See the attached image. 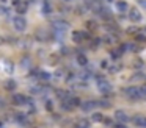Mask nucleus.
<instances>
[{
  "label": "nucleus",
  "mask_w": 146,
  "mask_h": 128,
  "mask_svg": "<svg viewBox=\"0 0 146 128\" xmlns=\"http://www.w3.org/2000/svg\"><path fill=\"white\" fill-rule=\"evenodd\" d=\"M133 123L140 128H146V116H135L133 117Z\"/></svg>",
  "instance_id": "nucleus-11"
},
{
  "label": "nucleus",
  "mask_w": 146,
  "mask_h": 128,
  "mask_svg": "<svg viewBox=\"0 0 146 128\" xmlns=\"http://www.w3.org/2000/svg\"><path fill=\"white\" fill-rule=\"evenodd\" d=\"M80 108H82V111H85V112L94 111V109L98 108V102H94V100H86V102L80 103Z\"/></svg>",
  "instance_id": "nucleus-5"
},
{
  "label": "nucleus",
  "mask_w": 146,
  "mask_h": 128,
  "mask_svg": "<svg viewBox=\"0 0 146 128\" xmlns=\"http://www.w3.org/2000/svg\"><path fill=\"white\" fill-rule=\"evenodd\" d=\"M5 70H7L8 74H10V72L13 70V64H11V62H8V61H7V62H5Z\"/></svg>",
  "instance_id": "nucleus-30"
},
{
  "label": "nucleus",
  "mask_w": 146,
  "mask_h": 128,
  "mask_svg": "<svg viewBox=\"0 0 146 128\" xmlns=\"http://www.w3.org/2000/svg\"><path fill=\"white\" fill-rule=\"evenodd\" d=\"M91 120H93V122H102V120H104V116H102L101 112H93Z\"/></svg>",
  "instance_id": "nucleus-21"
},
{
  "label": "nucleus",
  "mask_w": 146,
  "mask_h": 128,
  "mask_svg": "<svg viewBox=\"0 0 146 128\" xmlns=\"http://www.w3.org/2000/svg\"><path fill=\"white\" fill-rule=\"evenodd\" d=\"M55 95H57L60 100H66L68 97H69V94H68L66 91H63V89H57L55 91Z\"/></svg>",
  "instance_id": "nucleus-18"
},
{
  "label": "nucleus",
  "mask_w": 146,
  "mask_h": 128,
  "mask_svg": "<svg viewBox=\"0 0 146 128\" xmlns=\"http://www.w3.org/2000/svg\"><path fill=\"white\" fill-rule=\"evenodd\" d=\"M91 77H93V72L91 70H82V72H79V74H77V80L83 81V83H85L86 80H90Z\"/></svg>",
  "instance_id": "nucleus-10"
},
{
  "label": "nucleus",
  "mask_w": 146,
  "mask_h": 128,
  "mask_svg": "<svg viewBox=\"0 0 146 128\" xmlns=\"http://www.w3.org/2000/svg\"><path fill=\"white\" fill-rule=\"evenodd\" d=\"M11 2H13V5H14V6H16V5H17V3H19V2H21V0H11Z\"/></svg>",
  "instance_id": "nucleus-40"
},
{
  "label": "nucleus",
  "mask_w": 146,
  "mask_h": 128,
  "mask_svg": "<svg viewBox=\"0 0 146 128\" xmlns=\"http://www.w3.org/2000/svg\"><path fill=\"white\" fill-rule=\"evenodd\" d=\"M124 94L129 97L130 100H140L143 98V94H141V89L138 86H129L124 89Z\"/></svg>",
  "instance_id": "nucleus-1"
},
{
  "label": "nucleus",
  "mask_w": 146,
  "mask_h": 128,
  "mask_svg": "<svg viewBox=\"0 0 146 128\" xmlns=\"http://www.w3.org/2000/svg\"><path fill=\"white\" fill-rule=\"evenodd\" d=\"M17 44H19V45L21 47H22V49H25V47H30V41L29 39H22V41H19V42H17Z\"/></svg>",
  "instance_id": "nucleus-28"
},
{
  "label": "nucleus",
  "mask_w": 146,
  "mask_h": 128,
  "mask_svg": "<svg viewBox=\"0 0 146 128\" xmlns=\"http://www.w3.org/2000/svg\"><path fill=\"white\" fill-rule=\"evenodd\" d=\"M72 108H74V106L69 103V100H68V98L66 100H61V109H63V111H71Z\"/></svg>",
  "instance_id": "nucleus-19"
},
{
  "label": "nucleus",
  "mask_w": 146,
  "mask_h": 128,
  "mask_svg": "<svg viewBox=\"0 0 146 128\" xmlns=\"http://www.w3.org/2000/svg\"><path fill=\"white\" fill-rule=\"evenodd\" d=\"M107 2H113V0H107Z\"/></svg>",
  "instance_id": "nucleus-45"
},
{
  "label": "nucleus",
  "mask_w": 146,
  "mask_h": 128,
  "mask_svg": "<svg viewBox=\"0 0 146 128\" xmlns=\"http://www.w3.org/2000/svg\"><path fill=\"white\" fill-rule=\"evenodd\" d=\"M129 19L132 22H135V24H138V22L143 19V16H141V12H140L137 8H133V9H130V11H129Z\"/></svg>",
  "instance_id": "nucleus-6"
},
{
  "label": "nucleus",
  "mask_w": 146,
  "mask_h": 128,
  "mask_svg": "<svg viewBox=\"0 0 146 128\" xmlns=\"http://www.w3.org/2000/svg\"><path fill=\"white\" fill-rule=\"evenodd\" d=\"M25 108H27V112H30V114H35L36 112V106H35V103H33L32 100H27Z\"/></svg>",
  "instance_id": "nucleus-15"
},
{
  "label": "nucleus",
  "mask_w": 146,
  "mask_h": 128,
  "mask_svg": "<svg viewBox=\"0 0 146 128\" xmlns=\"http://www.w3.org/2000/svg\"><path fill=\"white\" fill-rule=\"evenodd\" d=\"M141 66H143V62L138 59V62H135V67H141Z\"/></svg>",
  "instance_id": "nucleus-38"
},
{
  "label": "nucleus",
  "mask_w": 146,
  "mask_h": 128,
  "mask_svg": "<svg viewBox=\"0 0 146 128\" xmlns=\"http://www.w3.org/2000/svg\"><path fill=\"white\" fill-rule=\"evenodd\" d=\"M91 2H94V3H98V2H102V0H91Z\"/></svg>",
  "instance_id": "nucleus-41"
},
{
  "label": "nucleus",
  "mask_w": 146,
  "mask_h": 128,
  "mask_svg": "<svg viewBox=\"0 0 146 128\" xmlns=\"http://www.w3.org/2000/svg\"><path fill=\"white\" fill-rule=\"evenodd\" d=\"M121 55H123V52H121V50H113V52L110 53V56L113 58V61H116V59H119V58H121Z\"/></svg>",
  "instance_id": "nucleus-23"
},
{
  "label": "nucleus",
  "mask_w": 146,
  "mask_h": 128,
  "mask_svg": "<svg viewBox=\"0 0 146 128\" xmlns=\"http://www.w3.org/2000/svg\"><path fill=\"white\" fill-rule=\"evenodd\" d=\"M52 28H54L55 31H68L69 30V24H68L66 20H60V19H58V20H54L52 22Z\"/></svg>",
  "instance_id": "nucleus-4"
},
{
  "label": "nucleus",
  "mask_w": 146,
  "mask_h": 128,
  "mask_svg": "<svg viewBox=\"0 0 146 128\" xmlns=\"http://www.w3.org/2000/svg\"><path fill=\"white\" fill-rule=\"evenodd\" d=\"M0 2H2V3H7V2H8V0H0Z\"/></svg>",
  "instance_id": "nucleus-42"
},
{
  "label": "nucleus",
  "mask_w": 146,
  "mask_h": 128,
  "mask_svg": "<svg viewBox=\"0 0 146 128\" xmlns=\"http://www.w3.org/2000/svg\"><path fill=\"white\" fill-rule=\"evenodd\" d=\"M138 3H140V6H141V8H145V9H146V0H140Z\"/></svg>",
  "instance_id": "nucleus-35"
},
{
  "label": "nucleus",
  "mask_w": 146,
  "mask_h": 128,
  "mask_svg": "<svg viewBox=\"0 0 146 128\" xmlns=\"http://www.w3.org/2000/svg\"><path fill=\"white\" fill-rule=\"evenodd\" d=\"M68 100H69V103L72 106H80V103H82L79 97H74V95H69V97H68Z\"/></svg>",
  "instance_id": "nucleus-20"
},
{
  "label": "nucleus",
  "mask_w": 146,
  "mask_h": 128,
  "mask_svg": "<svg viewBox=\"0 0 146 128\" xmlns=\"http://www.w3.org/2000/svg\"><path fill=\"white\" fill-rule=\"evenodd\" d=\"M0 128H3V123H2V122H0Z\"/></svg>",
  "instance_id": "nucleus-43"
},
{
  "label": "nucleus",
  "mask_w": 146,
  "mask_h": 128,
  "mask_svg": "<svg viewBox=\"0 0 146 128\" xmlns=\"http://www.w3.org/2000/svg\"><path fill=\"white\" fill-rule=\"evenodd\" d=\"M27 8H29V6H27V3H25V2H19V3L16 5V11H17V14H21V16L25 14V12H27Z\"/></svg>",
  "instance_id": "nucleus-12"
},
{
  "label": "nucleus",
  "mask_w": 146,
  "mask_h": 128,
  "mask_svg": "<svg viewBox=\"0 0 146 128\" xmlns=\"http://www.w3.org/2000/svg\"><path fill=\"white\" fill-rule=\"evenodd\" d=\"M104 120H105V125H111V120H110V119H104Z\"/></svg>",
  "instance_id": "nucleus-39"
},
{
  "label": "nucleus",
  "mask_w": 146,
  "mask_h": 128,
  "mask_svg": "<svg viewBox=\"0 0 146 128\" xmlns=\"http://www.w3.org/2000/svg\"><path fill=\"white\" fill-rule=\"evenodd\" d=\"M145 33H146V28H145Z\"/></svg>",
  "instance_id": "nucleus-46"
},
{
  "label": "nucleus",
  "mask_w": 146,
  "mask_h": 128,
  "mask_svg": "<svg viewBox=\"0 0 146 128\" xmlns=\"http://www.w3.org/2000/svg\"><path fill=\"white\" fill-rule=\"evenodd\" d=\"M116 128H126V125H124V123H119V122H118V123H116Z\"/></svg>",
  "instance_id": "nucleus-37"
},
{
  "label": "nucleus",
  "mask_w": 146,
  "mask_h": 128,
  "mask_svg": "<svg viewBox=\"0 0 146 128\" xmlns=\"http://www.w3.org/2000/svg\"><path fill=\"white\" fill-rule=\"evenodd\" d=\"M14 120L19 125H22V127H27V125H29V119H27V116L22 114V112H17V114L14 116Z\"/></svg>",
  "instance_id": "nucleus-9"
},
{
  "label": "nucleus",
  "mask_w": 146,
  "mask_h": 128,
  "mask_svg": "<svg viewBox=\"0 0 146 128\" xmlns=\"http://www.w3.org/2000/svg\"><path fill=\"white\" fill-rule=\"evenodd\" d=\"M126 33H129V34H137V33H138V28H137V27H129V28H126Z\"/></svg>",
  "instance_id": "nucleus-27"
},
{
  "label": "nucleus",
  "mask_w": 146,
  "mask_h": 128,
  "mask_svg": "<svg viewBox=\"0 0 146 128\" xmlns=\"http://www.w3.org/2000/svg\"><path fill=\"white\" fill-rule=\"evenodd\" d=\"M46 109L50 112L52 109H54V103H52V102H46Z\"/></svg>",
  "instance_id": "nucleus-33"
},
{
  "label": "nucleus",
  "mask_w": 146,
  "mask_h": 128,
  "mask_svg": "<svg viewBox=\"0 0 146 128\" xmlns=\"http://www.w3.org/2000/svg\"><path fill=\"white\" fill-rule=\"evenodd\" d=\"M135 36H137V41H140V42H145V41H146V33L143 34V33H140V31H138Z\"/></svg>",
  "instance_id": "nucleus-26"
},
{
  "label": "nucleus",
  "mask_w": 146,
  "mask_h": 128,
  "mask_svg": "<svg viewBox=\"0 0 146 128\" xmlns=\"http://www.w3.org/2000/svg\"><path fill=\"white\" fill-rule=\"evenodd\" d=\"M121 67H123L121 64H113L110 69H108V70H110L111 74H116V72H119V70H121Z\"/></svg>",
  "instance_id": "nucleus-25"
},
{
  "label": "nucleus",
  "mask_w": 146,
  "mask_h": 128,
  "mask_svg": "<svg viewBox=\"0 0 146 128\" xmlns=\"http://www.w3.org/2000/svg\"><path fill=\"white\" fill-rule=\"evenodd\" d=\"M30 59H24V61H22V66H24V67H25V66H27V67H29V66H30Z\"/></svg>",
  "instance_id": "nucleus-36"
},
{
  "label": "nucleus",
  "mask_w": 146,
  "mask_h": 128,
  "mask_svg": "<svg viewBox=\"0 0 146 128\" xmlns=\"http://www.w3.org/2000/svg\"><path fill=\"white\" fill-rule=\"evenodd\" d=\"M72 41H74V42H77V44L82 42V41H83V31H74V33H72Z\"/></svg>",
  "instance_id": "nucleus-16"
},
{
  "label": "nucleus",
  "mask_w": 146,
  "mask_h": 128,
  "mask_svg": "<svg viewBox=\"0 0 146 128\" xmlns=\"http://www.w3.org/2000/svg\"><path fill=\"white\" fill-rule=\"evenodd\" d=\"M8 14V8L7 6H0V16H7Z\"/></svg>",
  "instance_id": "nucleus-32"
},
{
  "label": "nucleus",
  "mask_w": 146,
  "mask_h": 128,
  "mask_svg": "<svg viewBox=\"0 0 146 128\" xmlns=\"http://www.w3.org/2000/svg\"><path fill=\"white\" fill-rule=\"evenodd\" d=\"M16 86H17L16 81L11 80V78H10V80L5 81V89H7V91H14V89H16Z\"/></svg>",
  "instance_id": "nucleus-17"
},
{
  "label": "nucleus",
  "mask_w": 146,
  "mask_h": 128,
  "mask_svg": "<svg viewBox=\"0 0 146 128\" xmlns=\"http://www.w3.org/2000/svg\"><path fill=\"white\" fill-rule=\"evenodd\" d=\"M115 119H116L119 123H126V122L129 120V116H127L126 111H123V109H118V111L115 112Z\"/></svg>",
  "instance_id": "nucleus-7"
},
{
  "label": "nucleus",
  "mask_w": 146,
  "mask_h": 128,
  "mask_svg": "<svg viewBox=\"0 0 146 128\" xmlns=\"http://www.w3.org/2000/svg\"><path fill=\"white\" fill-rule=\"evenodd\" d=\"M42 12H44V14H50V12H52V6L49 5L47 2L42 3Z\"/></svg>",
  "instance_id": "nucleus-22"
},
{
  "label": "nucleus",
  "mask_w": 146,
  "mask_h": 128,
  "mask_svg": "<svg viewBox=\"0 0 146 128\" xmlns=\"http://www.w3.org/2000/svg\"><path fill=\"white\" fill-rule=\"evenodd\" d=\"M76 128H90V127H88V122H85V120H80L79 123L76 125Z\"/></svg>",
  "instance_id": "nucleus-29"
},
{
  "label": "nucleus",
  "mask_w": 146,
  "mask_h": 128,
  "mask_svg": "<svg viewBox=\"0 0 146 128\" xmlns=\"http://www.w3.org/2000/svg\"><path fill=\"white\" fill-rule=\"evenodd\" d=\"M96 78H98V89H99V92H101V94L111 92V84L108 83L102 75H101V77H96Z\"/></svg>",
  "instance_id": "nucleus-2"
},
{
  "label": "nucleus",
  "mask_w": 146,
  "mask_h": 128,
  "mask_svg": "<svg viewBox=\"0 0 146 128\" xmlns=\"http://www.w3.org/2000/svg\"><path fill=\"white\" fill-rule=\"evenodd\" d=\"M76 61L79 66H88V58H86V55H83V53H79V55H77Z\"/></svg>",
  "instance_id": "nucleus-13"
},
{
  "label": "nucleus",
  "mask_w": 146,
  "mask_h": 128,
  "mask_svg": "<svg viewBox=\"0 0 146 128\" xmlns=\"http://www.w3.org/2000/svg\"><path fill=\"white\" fill-rule=\"evenodd\" d=\"M86 27H88L90 30H96V22H93V20L86 22Z\"/></svg>",
  "instance_id": "nucleus-31"
},
{
  "label": "nucleus",
  "mask_w": 146,
  "mask_h": 128,
  "mask_svg": "<svg viewBox=\"0 0 146 128\" xmlns=\"http://www.w3.org/2000/svg\"><path fill=\"white\" fill-rule=\"evenodd\" d=\"M63 2H71V0H63Z\"/></svg>",
  "instance_id": "nucleus-44"
},
{
  "label": "nucleus",
  "mask_w": 146,
  "mask_h": 128,
  "mask_svg": "<svg viewBox=\"0 0 146 128\" xmlns=\"http://www.w3.org/2000/svg\"><path fill=\"white\" fill-rule=\"evenodd\" d=\"M27 100H29V98H27L25 95H22V94H16V95H13V103H14V105H17V106L25 105Z\"/></svg>",
  "instance_id": "nucleus-8"
},
{
  "label": "nucleus",
  "mask_w": 146,
  "mask_h": 128,
  "mask_svg": "<svg viewBox=\"0 0 146 128\" xmlns=\"http://www.w3.org/2000/svg\"><path fill=\"white\" fill-rule=\"evenodd\" d=\"M13 25H14V28H16L17 31H25V28H27L25 17H24V16H21V14L14 16V17H13Z\"/></svg>",
  "instance_id": "nucleus-3"
},
{
  "label": "nucleus",
  "mask_w": 146,
  "mask_h": 128,
  "mask_svg": "<svg viewBox=\"0 0 146 128\" xmlns=\"http://www.w3.org/2000/svg\"><path fill=\"white\" fill-rule=\"evenodd\" d=\"M116 9L119 12H126L127 9H129V5H127V2H124V0H119V2H116Z\"/></svg>",
  "instance_id": "nucleus-14"
},
{
  "label": "nucleus",
  "mask_w": 146,
  "mask_h": 128,
  "mask_svg": "<svg viewBox=\"0 0 146 128\" xmlns=\"http://www.w3.org/2000/svg\"><path fill=\"white\" fill-rule=\"evenodd\" d=\"M38 77L41 78V80H50L52 74H49V72H41V74H38Z\"/></svg>",
  "instance_id": "nucleus-24"
},
{
  "label": "nucleus",
  "mask_w": 146,
  "mask_h": 128,
  "mask_svg": "<svg viewBox=\"0 0 146 128\" xmlns=\"http://www.w3.org/2000/svg\"><path fill=\"white\" fill-rule=\"evenodd\" d=\"M63 74H64V72H61V70H57V72H55V78H58V80H60V78L63 77Z\"/></svg>",
  "instance_id": "nucleus-34"
}]
</instances>
